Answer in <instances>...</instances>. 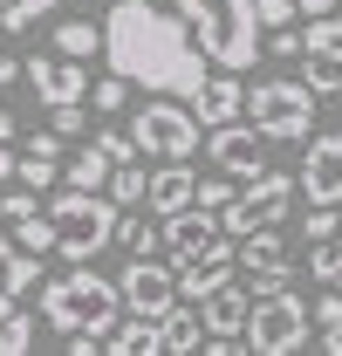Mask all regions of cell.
Wrapping results in <instances>:
<instances>
[{
    "label": "cell",
    "mask_w": 342,
    "mask_h": 356,
    "mask_svg": "<svg viewBox=\"0 0 342 356\" xmlns=\"http://www.w3.org/2000/svg\"><path fill=\"white\" fill-rule=\"evenodd\" d=\"M219 281H233V261H192L178 274V295H185V302H206Z\"/></svg>",
    "instance_id": "d4e9b609"
},
{
    "label": "cell",
    "mask_w": 342,
    "mask_h": 356,
    "mask_svg": "<svg viewBox=\"0 0 342 356\" xmlns=\"http://www.w3.org/2000/svg\"><path fill=\"white\" fill-rule=\"evenodd\" d=\"M96 151H103L110 165H124V158H137V144H130V131H103V137H96Z\"/></svg>",
    "instance_id": "8d00e7d4"
},
{
    "label": "cell",
    "mask_w": 342,
    "mask_h": 356,
    "mask_svg": "<svg viewBox=\"0 0 342 356\" xmlns=\"http://www.w3.org/2000/svg\"><path fill=\"white\" fill-rule=\"evenodd\" d=\"M308 274H315V281H336L342 274V240L336 233H322V240L308 247Z\"/></svg>",
    "instance_id": "1f68e13d"
},
{
    "label": "cell",
    "mask_w": 342,
    "mask_h": 356,
    "mask_svg": "<svg viewBox=\"0 0 342 356\" xmlns=\"http://www.w3.org/2000/svg\"><path fill=\"white\" fill-rule=\"evenodd\" d=\"M14 178V151H7V137H0V185Z\"/></svg>",
    "instance_id": "ee69618b"
},
{
    "label": "cell",
    "mask_w": 342,
    "mask_h": 356,
    "mask_svg": "<svg viewBox=\"0 0 342 356\" xmlns=\"http://www.w3.org/2000/svg\"><path fill=\"white\" fill-rule=\"evenodd\" d=\"M295 185L308 192V206H342V131L308 137V158H301Z\"/></svg>",
    "instance_id": "4fadbf2b"
},
{
    "label": "cell",
    "mask_w": 342,
    "mask_h": 356,
    "mask_svg": "<svg viewBox=\"0 0 342 356\" xmlns=\"http://www.w3.org/2000/svg\"><path fill=\"white\" fill-rule=\"evenodd\" d=\"M48 226H55V254L96 261V254L117 240V199H110V192H76V185H62L55 206H48Z\"/></svg>",
    "instance_id": "277c9868"
},
{
    "label": "cell",
    "mask_w": 342,
    "mask_h": 356,
    "mask_svg": "<svg viewBox=\"0 0 342 356\" xmlns=\"http://www.w3.org/2000/svg\"><path fill=\"white\" fill-rule=\"evenodd\" d=\"M288 206H295V178L260 165V172L247 178V192H233V199L219 206V233L240 240V233H254V226H281V220H288Z\"/></svg>",
    "instance_id": "ba28073f"
},
{
    "label": "cell",
    "mask_w": 342,
    "mask_h": 356,
    "mask_svg": "<svg viewBox=\"0 0 342 356\" xmlns=\"http://www.w3.org/2000/svg\"><path fill=\"white\" fill-rule=\"evenodd\" d=\"M233 192H240V185H233L226 172H219V178H199V206H213V213L226 206V199H233Z\"/></svg>",
    "instance_id": "d590c367"
},
{
    "label": "cell",
    "mask_w": 342,
    "mask_h": 356,
    "mask_svg": "<svg viewBox=\"0 0 342 356\" xmlns=\"http://www.w3.org/2000/svg\"><path fill=\"white\" fill-rule=\"evenodd\" d=\"M240 117L260 137H308L315 131V89L295 83V76H267V83H254L240 96Z\"/></svg>",
    "instance_id": "8992f818"
},
{
    "label": "cell",
    "mask_w": 342,
    "mask_h": 356,
    "mask_svg": "<svg viewBox=\"0 0 342 356\" xmlns=\"http://www.w3.org/2000/svg\"><path fill=\"white\" fill-rule=\"evenodd\" d=\"M103 55L144 96H185L192 103V89L206 83V48L192 42V28L178 14L151 7V0H117L103 14Z\"/></svg>",
    "instance_id": "6da1fadb"
},
{
    "label": "cell",
    "mask_w": 342,
    "mask_h": 356,
    "mask_svg": "<svg viewBox=\"0 0 342 356\" xmlns=\"http://www.w3.org/2000/svg\"><path fill=\"white\" fill-rule=\"evenodd\" d=\"M42 315L48 329L69 343V336H96L103 343V329L124 315V295H117V281H103L89 261H76L62 281H42Z\"/></svg>",
    "instance_id": "7a4b0ae2"
},
{
    "label": "cell",
    "mask_w": 342,
    "mask_h": 356,
    "mask_svg": "<svg viewBox=\"0 0 342 356\" xmlns=\"http://www.w3.org/2000/svg\"><path fill=\"white\" fill-rule=\"evenodd\" d=\"M281 254H288L281 226H254V233L233 240V261H240V267H281Z\"/></svg>",
    "instance_id": "ffe728a7"
},
{
    "label": "cell",
    "mask_w": 342,
    "mask_h": 356,
    "mask_svg": "<svg viewBox=\"0 0 342 356\" xmlns=\"http://www.w3.org/2000/svg\"><path fill=\"white\" fill-rule=\"evenodd\" d=\"M308 322H315V329H329V322H342V288H336V295H322V302H315V315H308Z\"/></svg>",
    "instance_id": "f35d334b"
},
{
    "label": "cell",
    "mask_w": 342,
    "mask_h": 356,
    "mask_svg": "<svg viewBox=\"0 0 342 356\" xmlns=\"http://www.w3.org/2000/svg\"><path fill=\"white\" fill-rule=\"evenodd\" d=\"M329 96H336V110H342V89H329Z\"/></svg>",
    "instance_id": "bcb514c9"
},
{
    "label": "cell",
    "mask_w": 342,
    "mask_h": 356,
    "mask_svg": "<svg viewBox=\"0 0 342 356\" xmlns=\"http://www.w3.org/2000/svg\"><path fill=\"white\" fill-rule=\"evenodd\" d=\"M0 137H14V110L7 103H0Z\"/></svg>",
    "instance_id": "f6af8a7d"
},
{
    "label": "cell",
    "mask_w": 342,
    "mask_h": 356,
    "mask_svg": "<svg viewBox=\"0 0 342 356\" xmlns=\"http://www.w3.org/2000/svg\"><path fill=\"white\" fill-rule=\"evenodd\" d=\"M62 0H0V28L7 35H21V28H35V21H48Z\"/></svg>",
    "instance_id": "83f0119b"
},
{
    "label": "cell",
    "mask_w": 342,
    "mask_h": 356,
    "mask_svg": "<svg viewBox=\"0 0 342 356\" xmlns=\"http://www.w3.org/2000/svg\"><path fill=\"white\" fill-rule=\"evenodd\" d=\"M206 151H213V165L226 178H254L267 165V137L254 124H240V117H226V124H206Z\"/></svg>",
    "instance_id": "8fae6325"
},
{
    "label": "cell",
    "mask_w": 342,
    "mask_h": 356,
    "mask_svg": "<svg viewBox=\"0 0 342 356\" xmlns=\"http://www.w3.org/2000/svg\"><path fill=\"white\" fill-rule=\"evenodd\" d=\"M199 117H192V103L185 96H144V110L130 117V144H137V158H192L199 151Z\"/></svg>",
    "instance_id": "52a82bcc"
},
{
    "label": "cell",
    "mask_w": 342,
    "mask_h": 356,
    "mask_svg": "<svg viewBox=\"0 0 342 356\" xmlns=\"http://www.w3.org/2000/svg\"><path fill=\"white\" fill-rule=\"evenodd\" d=\"M295 14L308 21V14H336V0H295Z\"/></svg>",
    "instance_id": "b9f144b4"
},
{
    "label": "cell",
    "mask_w": 342,
    "mask_h": 356,
    "mask_svg": "<svg viewBox=\"0 0 342 356\" xmlns=\"http://www.w3.org/2000/svg\"><path fill=\"white\" fill-rule=\"evenodd\" d=\"M144 185H151V172L137 165V158H124V165H110V199H117V213H130V206H144Z\"/></svg>",
    "instance_id": "cb8c5ba5"
},
{
    "label": "cell",
    "mask_w": 342,
    "mask_h": 356,
    "mask_svg": "<svg viewBox=\"0 0 342 356\" xmlns=\"http://www.w3.org/2000/svg\"><path fill=\"white\" fill-rule=\"evenodd\" d=\"M89 103H96L103 117H117V110L130 103V83L117 76V69H110V76H96V83H89Z\"/></svg>",
    "instance_id": "4dcf8cb0"
},
{
    "label": "cell",
    "mask_w": 342,
    "mask_h": 356,
    "mask_svg": "<svg viewBox=\"0 0 342 356\" xmlns=\"http://www.w3.org/2000/svg\"><path fill=\"white\" fill-rule=\"evenodd\" d=\"M55 55H69V62L103 55V28H96V21H62V28H55Z\"/></svg>",
    "instance_id": "7402d4cb"
},
{
    "label": "cell",
    "mask_w": 342,
    "mask_h": 356,
    "mask_svg": "<svg viewBox=\"0 0 342 356\" xmlns=\"http://www.w3.org/2000/svg\"><path fill=\"white\" fill-rule=\"evenodd\" d=\"M21 213H35V192L21 185V192H0V220H21Z\"/></svg>",
    "instance_id": "74e56055"
},
{
    "label": "cell",
    "mask_w": 342,
    "mask_h": 356,
    "mask_svg": "<svg viewBox=\"0 0 342 356\" xmlns=\"http://www.w3.org/2000/svg\"><path fill=\"white\" fill-rule=\"evenodd\" d=\"M14 178H21L28 192H48V185H62V165H55V158H35V151H21V158H14Z\"/></svg>",
    "instance_id": "f1b7e54d"
},
{
    "label": "cell",
    "mask_w": 342,
    "mask_h": 356,
    "mask_svg": "<svg viewBox=\"0 0 342 356\" xmlns=\"http://www.w3.org/2000/svg\"><path fill=\"white\" fill-rule=\"evenodd\" d=\"M199 199V172H192V158H158V172H151V185H144V213H185Z\"/></svg>",
    "instance_id": "5bb4252c"
},
{
    "label": "cell",
    "mask_w": 342,
    "mask_h": 356,
    "mask_svg": "<svg viewBox=\"0 0 342 356\" xmlns=\"http://www.w3.org/2000/svg\"><path fill=\"white\" fill-rule=\"evenodd\" d=\"M62 185H76V192H103L110 185V158L89 144V151H76L69 165H62Z\"/></svg>",
    "instance_id": "603a6c76"
},
{
    "label": "cell",
    "mask_w": 342,
    "mask_h": 356,
    "mask_svg": "<svg viewBox=\"0 0 342 356\" xmlns=\"http://www.w3.org/2000/svg\"><path fill=\"white\" fill-rule=\"evenodd\" d=\"M165 247H171V261L178 267H192V261H233V240L219 233V213L213 206H185V213H165Z\"/></svg>",
    "instance_id": "9c48e42d"
},
{
    "label": "cell",
    "mask_w": 342,
    "mask_h": 356,
    "mask_svg": "<svg viewBox=\"0 0 342 356\" xmlns=\"http://www.w3.org/2000/svg\"><path fill=\"white\" fill-rule=\"evenodd\" d=\"M260 48H267V55H281V62H295V55H301V35H295V28H267Z\"/></svg>",
    "instance_id": "e575fe53"
},
{
    "label": "cell",
    "mask_w": 342,
    "mask_h": 356,
    "mask_svg": "<svg viewBox=\"0 0 342 356\" xmlns=\"http://www.w3.org/2000/svg\"><path fill=\"white\" fill-rule=\"evenodd\" d=\"M21 350H35V315L7 309L0 315V356H21Z\"/></svg>",
    "instance_id": "f546056e"
},
{
    "label": "cell",
    "mask_w": 342,
    "mask_h": 356,
    "mask_svg": "<svg viewBox=\"0 0 342 356\" xmlns=\"http://www.w3.org/2000/svg\"><path fill=\"white\" fill-rule=\"evenodd\" d=\"M103 356H165V336L151 315H117L103 329Z\"/></svg>",
    "instance_id": "2e32d148"
},
{
    "label": "cell",
    "mask_w": 342,
    "mask_h": 356,
    "mask_svg": "<svg viewBox=\"0 0 342 356\" xmlns=\"http://www.w3.org/2000/svg\"><path fill=\"white\" fill-rule=\"evenodd\" d=\"M7 240H14L21 254H55V226H48V213H21V220H7Z\"/></svg>",
    "instance_id": "484cf974"
},
{
    "label": "cell",
    "mask_w": 342,
    "mask_h": 356,
    "mask_svg": "<svg viewBox=\"0 0 342 356\" xmlns=\"http://www.w3.org/2000/svg\"><path fill=\"white\" fill-rule=\"evenodd\" d=\"M48 131L76 137V131H83V103H48Z\"/></svg>",
    "instance_id": "d6a6232c"
},
{
    "label": "cell",
    "mask_w": 342,
    "mask_h": 356,
    "mask_svg": "<svg viewBox=\"0 0 342 356\" xmlns=\"http://www.w3.org/2000/svg\"><path fill=\"white\" fill-rule=\"evenodd\" d=\"M158 336H165V350H206V322H199V302L192 309H178L171 302V315H158Z\"/></svg>",
    "instance_id": "d6986e66"
},
{
    "label": "cell",
    "mask_w": 342,
    "mask_h": 356,
    "mask_svg": "<svg viewBox=\"0 0 342 356\" xmlns=\"http://www.w3.org/2000/svg\"><path fill=\"white\" fill-rule=\"evenodd\" d=\"M110 247H130V254H158V247H165V220H158V213L144 220V213L130 206V220L117 213V240H110Z\"/></svg>",
    "instance_id": "44dd1931"
},
{
    "label": "cell",
    "mask_w": 342,
    "mask_h": 356,
    "mask_svg": "<svg viewBox=\"0 0 342 356\" xmlns=\"http://www.w3.org/2000/svg\"><path fill=\"white\" fill-rule=\"evenodd\" d=\"M117 295H124L130 315H171V302H178V274H171L165 261H151V254H130L124 281H117Z\"/></svg>",
    "instance_id": "30bf717a"
},
{
    "label": "cell",
    "mask_w": 342,
    "mask_h": 356,
    "mask_svg": "<svg viewBox=\"0 0 342 356\" xmlns=\"http://www.w3.org/2000/svg\"><path fill=\"white\" fill-rule=\"evenodd\" d=\"M240 96H247V89L233 83V69H206V83L192 89V117H199V124H226V117H240Z\"/></svg>",
    "instance_id": "e0dca14e"
},
{
    "label": "cell",
    "mask_w": 342,
    "mask_h": 356,
    "mask_svg": "<svg viewBox=\"0 0 342 356\" xmlns=\"http://www.w3.org/2000/svg\"><path fill=\"white\" fill-rule=\"evenodd\" d=\"M21 83H35V103H89V69L69 55H28Z\"/></svg>",
    "instance_id": "7c38bea8"
},
{
    "label": "cell",
    "mask_w": 342,
    "mask_h": 356,
    "mask_svg": "<svg viewBox=\"0 0 342 356\" xmlns=\"http://www.w3.org/2000/svg\"><path fill=\"white\" fill-rule=\"evenodd\" d=\"M28 151H35V158H55V165H62V137H55V131H35V137H28Z\"/></svg>",
    "instance_id": "ab89813d"
},
{
    "label": "cell",
    "mask_w": 342,
    "mask_h": 356,
    "mask_svg": "<svg viewBox=\"0 0 342 356\" xmlns=\"http://www.w3.org/2000/svg\"><path fill=\"white\" fill-rule=\"evenodd\" d=\"M308 89H315V96L342 89V42L336 48H308Z\"/></svg>",
    "instance_id": "4316f807"
},
{
    "label": "cell",
    "mask_w": 342,
    "mask_h": 356,
    "mask_svg": "<svg viewBox=\"0 0 342 356\" xmlns=\"http://www.w3.org/2000/svg\"><path fill=\"white\" fill-rule=\"evenodd\" d=\"M199 322H206V336H240V329H247V288L219 281L213 295L199 302Z\"/></svg>",
    "instance_id": "ac0fdd59"
},
{
    "label": "cell",
    "mask_w": 342,
    "mask_h": 356,
    "mask_svg": "<svg viewBox=\"0 0 342 356\" xmlns=\"http://www.w3.org/2000/svg\"><path fill=\"white\" fill-rule=\"evenodd\" d=\"M254 21H260V35L267 28H288L295 21V0H254Z\"/></svg>",
    "instance_id": "836d02e7"
},
{
    "label": "cell",
    "mask_w": 342,
    "mask_h": 356,
    "mask_svg": "<svg viewBox=\"0 0 342 356\" xmlns=\"http://www.w3.org/2000/svg\"><path fill=\"white\" fill-rule=\"evenodd\" d=\"M336 7H342V0H336Z\"/></svg>",
    "instance_id": "c3c4849f"
},
{
    "label": "cell",
    "mask_w": 342,
    "mask_h": 356,
    "mask_svg": "<svg viewBox=\"0 0 342 356\" xmlns=\"http://www.w3.org/2000/svg\"><path fill=\"white\" fill-rule=\"evenodd\" d=\"M7 83H21V62H14V48L0 42V89H7Z\"/></svg>",
    "instance_id": "60d3db41"
},
{
    "label": "cell",
    "mask_w": 342,
    "mask_h": 356,
    "mask_svg": "<svg viewBox=\"0 0 342 356\" xmlns=\"http://www.w3.org/2000/svg\"><path fill=\"white\" fill-rule=\"evenodd\" d=\"M308 343V302L288 288H260L247 295V329H240V350L254 356H288Z\"/></svg>",
    "instance_id": "5b68a950"
},
{
    "label": "cell",
    "mask_w": 342,
    "mask_h": 356,
    "mask_svg": "<svg viewBox=\"0 0 342 356\" xmlns=\"http://www.w3.org/2000/svg\"><path fill=\"white\" fill-rule=\"evenodd\" d=\"M336 288H342V274H336Z\"/></svg>",
    "instance_id": "7dc6e473"
},
{
    "label": "cell",
    "mask_w": 342,
    "mask_h": 356,
    "mask_svg": "<svg viewBox=\"0 0 342 356\" xmlns=\"http://www.w3.org/2000/svg\"><path fill=\"white\" fill-rule=\"evenodd\" d=\"M28 288H42V254H21V247L0 233V315L21 309Z\"/></svg>",
    "instance_id": "9a60e30c"
},
{
    "label": "cell",
    "mask_w": 342,
    "mask_h": 356,
    "mask_svg": "<svg viewBox=\"0 0 342 356\" xmlns=\"http://www.w3.org/2000/svg\"><path fill=\"white\" fill-rule=\"evenodd\" d=\"M322 350H329V356H342V322H329V329H322Z\"/></svg>",
    "instance_id": "7bdbcfd3"
},
{
    "label": "cell",
    "mask_w": 342,
    "mask_h": 356,
    "mask_svg": "<svg viewBox=\"0 0 342 356\" xmlns=\"http://www.w3.org/2000/svg\"><path fill=\"white\" fill-rule=\"evenodd\" d=\"M178 21L192 28V42L206 48L213 69H254L260 55V21H254V0H178Z\"/></svg>",
    "instance_id": "3957f363"
}]
</instances>
